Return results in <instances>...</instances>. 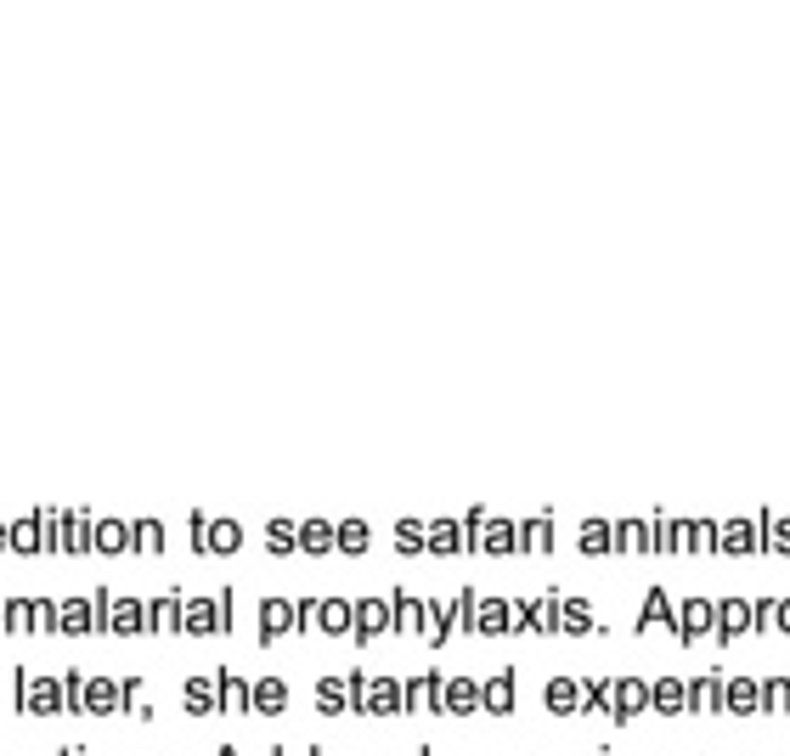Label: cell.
<instances>
[{
  "label": "cell",
  "mask_w": 790,
  "mask_h": 756,
  "mask_svg": "<svg viewBox=\"0 0 790 756\" xmlns=\"http://www.w3.org/2000/svg\"><path fill=\"white\" fill-rule=\"evenodd\" d=\"M655 706L661 711H683V683H655Z\"/></svg>",
  "instance_id": "obj_4"
},
{
  "label": "cell",
  "mask_w": 790,
  "mask_h": 756,
  "mask_svg": "<svg viewBox=\"0 0 790 756\" xmlns=\"http://www.w3.org/2000/svg\"><path fill=\"white\" fill-rule=\"evenodd\" d=\"M717 689H723V683H717V678H700V683H695V689H689V694H695V706L706 711V706H717V700H711V694H717Z\"/></svg>",
  "instance_id": "obj_6"
},
{
  "label": "cell",
  "mask_w": 790,
  "mask_h": 756,
  "mask_svg": "<svg viewBox=\"0 0 790 756\" xmlns=\"http://www.w3.org/2000/svg\"><path fill=\"white\" fill-rule=\"evenodd\" d=\"M757 694H762V683H728V706L734 711H757Z\"/></svg>",
  "instance_id": "obj_3"
},
{
  "label": "cell",
  "mask_w": 790,
  "mask_h": 756,
  "mask_svg": "<svg viewBox=\"0 0 790 756\" xmlns=\"http://www.w3.org/2000/svg\"><path fill=\"white\" fill-rule=\"evenodd\" d=\"M745 627H757V615H751V604H723V638H734V632H745Z\"/></svg>",
  "instance_id": "obj_2"
},
{
  "label": "cell",
  "mask_w": 790,
  "mask_h": 756,
  "mask_svg": "<svg viewBox=\"0 0 790 756\" xmlns=\"http://www.w3.org/2000/svg\"><path fill=\"white\" fill-rule=\"evenodd\" d=\"M706 627H711V604L706 599H689V604H683L678 632H683V638H695V632H706Z\"/></svg>",
  "instance_id": "obj_1"
},
{
  "label": "cell",
  "mask_w": 790,
  "mask_h": 756,
  "mask_svg": "<svg viewBox=\"0 0 790 756\" xmlns=\"http://www.w3.org/2000/svg\"><path fill=\"white\" fill-rule=\"evenodd\" d=\"M774 610H779V615H774L779 627H790V604H774Z\"/></svg>",
  "instance_id": "obj_8"
},
{
  "label": "cell",
  "mask_w": 790,
  "mask_h": 756,
  "mask_svg": "<svg viewBox=\"0 0 790 756\" xmlns=\"http://www.w3.org/2000/svg\"><path fill=\"white\" fill-rule=\"evenodd\" d=\"M762 694H768L774 706H785V711H790V683H762Z\"/></svg>",
  "instance_id": "obj_7"
},
{
  "label": "cell",
  "mask_w": 790,
  "mask_h": 756,
  "mask_svg": "<svg viewBox=\"0 0 790 756\" xmlns=\"http://www.w3.org/2000/svg\"><path fill=\"white\" fill-rule=\"evenodd\" d=\"M768 525V548H790V520H774V514H762Z\"/></svg>",
  "instance_id": "obj_5"
}]
</instances>
